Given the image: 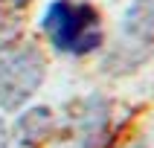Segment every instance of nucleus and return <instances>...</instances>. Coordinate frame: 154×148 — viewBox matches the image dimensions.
<instances>
[{
    "label": "nucleus",
    "mask_w": 154,
    "mask_h": 148,
    "mask_svg": "<svg viewBox=\"0 0 154 148\" xmlns=\"http://www.w3.org/2000/svg\"><path fill=\"white\" fill-rule=\"evenodd\" d=\"M41 26L50 44L64 55H87L105 44L102 15L87 0H52Z\"/></svg>",
    "instance_id": "1"
},
{
    "label": "nucleus",
    "mask_w": 154,
    "mask_h": 148,
    "mask_svg": "<svg viewBox=\"0 0 154 148\" xmlns=\"http://www.w3.org/2000/svg\"><path fill=\"white\" fill-rule=\"evenodd\" d=\"M47 61L38 47L23 44L12 50H0V107L15 110L41 87Z\"/></svg>",
    "instance_id": "2"
},
{
    "label": "nucleus",
    "mask_w": 154,
    "mask_h": 148,
    "mask_svg": "<svg viewBox=\"0 0 154 148\" xmlns=\"http://www.w3.org/2000/svg\"><path fill=\"white\" fill-rule=\"evenodd\" d=\"M154 50V0H134L131 9L122 17L119 38L111 52V67L119 73L140 67ZM105 61V64H108Z\"/></svg>",
    "instance_id": "3"
},
{
    "label": "nucleus",
    "mask_w": 154,
    "mask_h": 148,
    "mask_svg": "<svg viewBox=\"0 0 154 148\" xmlns=\"http://www.w3.org/2000/svg\"><path fill=\"white\" fill-rule=\"evenodd\" d=\"M50 131H52V110L50 107H32L17 119L15 134L23 145H38L41 139L50 137Z\"/></svg>",
    "instance_id": "4"
},
{
    "label": "nucleus",
    "mask_w": 154,
    "mask_h": 148,
    "mask_svg": "<svg viewBox=\"0 0 154 148\" xmlns=\"http://www.w3.org/2000/svg\"><path fill=\"white\" fill-rule=\"evenodd\" d=\"M0 148H9V128L3 119H0Z\"/></svg>",
    "instance_id": "5"
},
{
    "label": "nucleus",
    "mask_w": 154,
    "mask_h": 148,
    "mask_svg": "<svg viewBox=\"0 0 154 148\" xmlns=\"http://www.w3.org/2000/svg\"><path fill=\"white\" fill-rule=\"evenodd\" d=\"M128 148H148V145H143V142H137V145H128Z\"/></svg>",
    "instance_id": "6"
},
{
    "label": "nucleus",
    "mask_w": 154,
    "mask_h": 148,
    "mask_svg": "<svg viewBox=\"0 0 154 148\" xmlns=\"http://www.w3.org/2000/svg\"><path fill=\"white\" fill-rule=\"evenodd\" d=\"M17 3H23V0H17Z\"/></svg>",
    "instance_id": "7"
}]
</instances>
